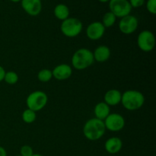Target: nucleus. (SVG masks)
<instances>
[{
    "label": "nucleus",
    "instance_id": "obj_1",
    "mask_svg": "<svg viewBox=\"0 0 156 156\" xmlns=\"http://www.w3.org/2000/svg\"><path fill=\"white\" fill-rule=\"evenodd\" d=\"M106 128L103 120L97 118H91L87 120L83 127V134L87 140L97 141L105 133Z\"/></svg>",
    "mask_w": 156,
    "mask_h": 156
},
{
    "label": "nucleus",
    "instance_id": "obj_2",
    "mask_svg": "<svg viewBox=\"0 0 156 156\" xmlns=\"http://www.w3.org/2000/svg\"><path fill=\"white\" fill-rule=\"evenodd\" d=\"M120 103L127 111H137L144 105L145 97L137 90H127L122 94Z\"/></svg>",
    "mask_w": 156,
    "mask_h": 156
},
{
    "label": "nucleus",
    "instance_id": "obj_3",
    "mask_svg": "<svg viewBox=\"0 0 156 156\" xmlns=\"http://www.w3.org/2000/svg\"><path fill=\"white\" fill-rule=\"evenodd\" d=\"M72 66L77 70H84L91 66L94 62L93 53L87 48L76 50L72 56Z\"/></svg>",
    "mask_w": 156,
    "mask_h": 156
},
{
    "label": "nucleus",
    "instance_id": "obj_4",
    "mask_svg": "<svg viewBox=\"0 0 156 156\" xmlns=\"http://www.w3.org/2000/svg\"><path fill=\"white\" fill-rule=\"evenodd\" d=\"M83 28L82 21L76 18H68L62 21L60 25L61 32L67 37H76L79 36Z\"/></svg>",
    "mask_w": 156,
    "mask_h": 156
},
{
    "label": "nucleus",
    "instance_id": "obj_5",
    "mask_svg": "<svg viewBox=\"0 0 156 156\" xmlns=\"http://www.w3.org/2000/svg\"><path fill=\"white\" fill-rule=\"evenodd\" d=\"M48 101L47 94L42 91H34L30 93L26 99V105L28 109L34 112L41 111L45 108Z\"/></svg>",
    "mask_w": 156,
    "mask_h": 156
},
{
    "label": "nucleus",
    "instance_id": "obj_6",
    "mask_svg": "<svg viewBox=\"0 0 156 156\" xmlns=\"http://www.w3.org/2000/svg\"><path fill=\"white\" fill-rule=\"evenodd\" d=\"M110 12H112L116 18H123L130 15L133 8L131 7L129 0H110Z\"/></svg>",
    "mask_w": 156,
    "mask_h": 156
},
{
    "label": "nucleus",
    "instance_id": "obj_7",
    "mask_svg": "<svg viewBox=\"0 0 156 156\" xmlns=\"http://www.w3.org/2000/svg\"><path fill=\"white\" fill-rule=\"evenodd\" d=\"M137 45L143 52H150L154 50L155 46V37L152 31L143 30L137 37Z\"/></svg>",
    "mask_w": 156,
    "mask_h": 156
},
{
    "label": "nucleus",
    "instance_id": "obj_8",
    "mask_svg": "<svg viewBox=\"0 0 156 156\" xmlns=\"http://www.w3.org/2000/svg\"><path fill=\"white\" fill-rule=\"evenodd\" d=\"M106 129L111 132H118L124 128L126 121L121 114L117 113L110 114L104 120Z\"/></svg>",
    "mask_w": 156,
    "mask_h": 156
},
{
    "label": "nucleus",
    "instance_id": "obj_9",
    "mask_svg": "<svg viewBox=\"0 0 156 156\" xmlns=\"http://www.w3.org/2000/svg\"><path fill=\"white\" fill-rule=\"evenodd\" d=\"M138 25L139 21L136 17L129 15L120 18L119 29L124 34H131L137 30Z\"/></svg>",
    "mask_w": 156,
    "mask_h": 156
},
{
    "label": "nucleus",
    "instance_id": "obj_10",
    "mask_svg": "<svg viewBox=\"0 0 156 156\" xmlns=\"http://www.w3.org/2000/svg\"><path fill=\"white\" fill-rule=\"evenodd\" d=\"M105 27L101 21L91 22L86 28V36L91 41H98L104 36L105 33Z\"/></svg>",
    "mask_w": 156,
    "mask_h": 156
},
{
    "label": "nucleus",
    "instance_id": "obj_11",
    "mask_svg": "<svg viewBox=\"0 0 156 156\" xmlns=\"http://www.w3.org/2000/svg\"><path fill=\"white\" fill-rule=\"evenodd\" d=\"M23 10L30 16H37L42 10L41 0H21Z\"/></svg>",
    "mask_w": 156,
    "mask_h": 156
},
{
    "label": "nucleus",
    "instance_id": "obj_12",
    "mask_svg": "<svg viewBox=\"0 0 156 156\" xmlns=\"http://www.w3.org/2000/svg\"><path fill=\"white\" fill-rule=\"evenodd\" d=\"M53 77L56 80L63 81L69 79L73 74V69L69 64H59L52 71Z\"/></svg>",
    "mask_w": 156,
    "mask_h": 156
},
{
    "label": "nucleus",
    "instance_id": "obj_13",
    "mask_svg": "<svg viewBox=\"0 0 156 156\" xmlns=\"http://www.w3.org/2000/svg\"><path fill=\"white\" fill-rule=\"evenodd\" d=\"M123 142L119 137L113 136L108 139L105 143V149L109 154H117L122 149Z\"/></svg>",
    "mask_w": 156,
    "mask_h": 156
},
{
    "label": "nucleus",
    "instance_id": "obj_14",
    "mask_svg": "<svg viewBox=\"0 0 156 156\" xmlns=\"http://www.w3.org/2000/svg\"><path fill=\"white\" fill-rule=\"evenodd\" d=\"M92 53L94 61L98 62H105L108 61L111 54L110 48L105 45L98 46Z\"/></svg>",
    "mask_w": 156,
    "mask_h": 156
},
{
    "label": "nucleus",
    "instance_id": "obj_15",
    "mask_svg": "<svg viewBox=\"0 0 156 156\" xmlns=\"http://www.w3.org/2000/svg\"><path fill=\"white\" fill-rule=\"evenodd\" d=\"M122 93L117 89L108 90L105 94L104 100L105 103L109 106H116L121 101Z\"/></svg>",
    "mask_w": 156,
    "mask_h": 156
},
{
    "label": "nucleus",
    "instance_id": "obj_16",
    "mask_svg": "<svg viewBox=\"0 0 156 156\" xmlns=\"http://www.w3.org/2000/svg\"><path fill=\"white\" fill-rule=\"evenodd\" d=\"M95 118L101 120H105L106 117L111 114V108L109 105H107L105 102H99L95 105L94 109Z\"/></svg>",
    "mask_w": 156,
    "mask_h": 156
},
{
    "label": "nucleus",
    "instance_id": "obj_17",
    "mask_svg": "<svg viewBox=\"0 0 156 156\" xmlns=\"http://www.w3.org/2000/svg\"><path fill=\"white\" fill-rule=\"evenodd\" d=\"M53 13H54L55 17L58 20H60V21H62L69 18L70 12L69 9L66 5L60 3V4H58L55 6Z\"/></svg>",
    "mask_w": 156,
    "mask_h": 156
},
{
    "label": "nucleus",
    "instance_id": "obj_18",
    "mask_svg": "<svg viewBox=\"0 0 156 156\" xmlns=\"http://www.w3.org/2000/svg\"><path fill=\"white\" fill-rule=\"evenodd\" d=\"M116 20H117V18H116L115 15L112 12H108L104 15L101 23L105 26V28H107V27H112L115 24Z\"/></svg>",
    "mask_w": 156,
    "mask_h": 156
},
{
    "label": "nucleus",
    "instance_id": "obj_19",
    "mask_svg": "<svg viewBox=\"0 0 156 156\" xmlns=\"http://www.w3.org/2000/svg\"><path fill=\"white\" fill-rule=\"evenodd\" d=\"M21 117H22V120L24 123H34L35 121L37 118L36 112H34V111L30 109H26L23 111L22 115H21Z\"/></svg>",
    "mask_w": 156,
    "mask_h": 156
},
{
    "label": "nucleus",
    "instance_id": "obj_20",
    "mask_svg": "<svg viewBox=\"0 0 156 156\" xmlns=\"http://www.w3.org/2000/svg\"><path fill=\"white\" fill-rule=\"evenodd\" d=\"M53 78V73L50 69H44L38 72L37 79L41 82H48Z\"/></svg>",
    "mask_w": 156,
    "mask_h": 156
},
{
    "label": "nucleus",
    "instance_id": "obj_21",
    "mask_svg": "<svg viewBox=\"0 0 156 156\" xmlns=\"http://www.w3.org/2000/svg\"><path fill=\"white\" fill-rule=\"evenodd\" d=\"M4 81L9 85H15L18 81V76L15 72L9 71L5 72Z\"/></svg>",
    "mask_w": 156,
    "mask_h": 156
},
{
    "label": "nucleus",
    "instance_id": "obj_22",
    "mask_svg": "<svg viewBox=\"0 0 156 156\" xmlns=\"http://www.w3.org/2000/svg\"><path fill=\"white\" fill-rule=\"evenodd\" d=\"M34 154V150L31 146L28 145H24L20 149V155L21 156H31Z\"/></svg>",
    "mask_w": 156,
    "mask_h": 156
},
{
    "label": "nucleus",
    "instance_id": "obj_23",
    "mask_svg": "<svg viewBox=\"0 0 156 156\" xmlns=\"http://www.w3.org/2000/svg\"><path fill=\"white\" fill-rule=\"evenodd\" d=\"M146 9L152 15L156 14V0H148L146 2Z\"/></svg>",
    "mask_w": 156,
    "mask_h": 156
},
{
    "label": "nucleus",
    "instance_id": "obj_24",
    "mask_svg": "<svg viewBox=\"0 0 156 156\" xmlns=\"http://www.w3.org/2000/svg\"><path fill=\"white\" fill-rule=\"evenodd\" d=\"M146 0H129V2L132 8H140L144 5Z\"/></svg>",
    "mask_w": 156,
    "mask_h": 156
},
{
    "label": "nucleus",
    "instance_id": "obj_25",
    "mask_svg": "<svg viewBox=\"0 0 156 156\" xmlns=\"http://www.w3.org/2000/svg\"><path fill=\"white\" fill-rule=\"evenodd\" d=\"M5 74V70L2 66H0V82L4 80Z\"/></svg>",
    "mask_w": 156,
    "mask_h": 156
},
{
    "label": "nucleus",
    "instance_id": "obj_26",
    "mask_svg": "<svg viewBox=\"0 0 156 156\" xmlns=\"http://www.w3.org/2000/svg\"><path fill=\"white\" fill-rule=\"evenodd\" d=\"M0 156H7L6 150L3 147L0 146Z\"/></svg>",
    "mask_w": 156,
    "mask_h": 156
},
{
    "label": "nucleus",
    "instance_id": "obj_27",
    "mask_svg": "<svg viewBox=\"0 0 156 156\" xmlns=\"http://www.w3.org/2000/svg\"><path fill=\"white\" fill-rule=\"evenodd\" d=\"M98 1L101 2L105 3V2H109L110 0H98Z\"/></svg>",
    "mask_w": 156,
    "mask_h": 156
},
{
    "label": "nucleus",
    "instance_id": "obj_28",
    "mask_svg": "<svg viewBox=\"0 0 156 156\" xmlns=\"http://www.w3.org/2000/svg\"><path fill=\"white\" fill-rule=\"evenodd\" d=\"M10 2H19L21 0H9Z\"/></svg>",
    "mask_w": 156,
    "mask_h": 156
},
{
    "label": "nucleus",
    "instance_id": "obj_29",
    "mask_svg": "<svg viewBox=\"0 0 156 156\" xmlns=\"http://www.w3.org/2000/svg\"><path fill=\"white\" fill-rule=\"evenodd\" d=\"M31 156H43V155H41V154H35V153H34Z\"/></svg>",
    "mask_w": 156,
    "mask_h": 156
},
{
    "label": "nucleus",
    "instance_id": "obj_30",
    "mask_svg": "<svg viewBox=\"0 0 156 156\" xmlns=\"http://www.w3.org/2000/svg\"><path fill=\"white\" fill-rule=\"evenodd\" d=\"M16 156H21V155H16Z\"/></svg>",
    "mask_w": 156,
    "mask_h": 156
}]
</instances>
